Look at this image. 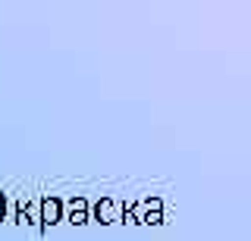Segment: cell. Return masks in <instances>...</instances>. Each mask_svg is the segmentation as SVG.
Masks as SVG:
<instances>
[{"label": "cell", "instance_id": "obj_1", "mask_svg": "<svg viewBox=\"0 0 251 241\" xmlns=\"http://www.w3.org/2000/svg\"><path fill=\"white\" fill-rule=\"evenodd\" d=\"M91 216L100 225H113V222H120V216H123V204L113 200V197H98L94 204H88V219Z\"/></svg>", "mask_w": 251, "mask_h": 241}, {"label": "cell", "instance_id": "obj_2", "mask_svg": "<svg viewBox=\"0 0 251 241\" xmlns=\"http://www.w3.org/2000/svg\"><path fill=\"white\" fill-rule=\"evenodd\" d=\"M60 219H63V197L44 194V197L38 200V225H41V229H50V225H57Z\"/></svg>", "mask_w": 251, "mask_h": 241}, {"label": "cell", "instance_id": "obj_3", "mask_svg": "<svg viewBox=\"0 0 251 241\" xmlns=\"http://www.w3.org/2000/svg\"><path fill=\"white\" fill-rule=\"evenodd\" d=\"M63 219H69L73 225H85V222H88V197L73 194V197L63 204Z\"/></svg>", "mask_w": 251, "mask_h": 241}, {"label": "cell", "instance_id": "obj_4", "mask_svg": "<svg viewBox=\"0 0 251 241\" xmlns=\"http://www.w3.org/2000/svg\"><path fill=\"white\" fill-rule=\"evenodd\" d=\"M141 225H163V210H151L141 216Z\"/></svg>", "mask_w": 251, "mask_h": 241}, {"label": "cell", "instance_id": "obj_5", "mask_svg": "<svg viewBox=\"0 0 251 241\" xmlns=\"http://www.w3.org/2000/svg\"><path fill=\"white\" fill-rule=\"evenodd\" d=\"M3 216H6V194L0 191V219H3Z\"/></svg>", "mask_w": 251, "mask_h": 241}]
</instances>
